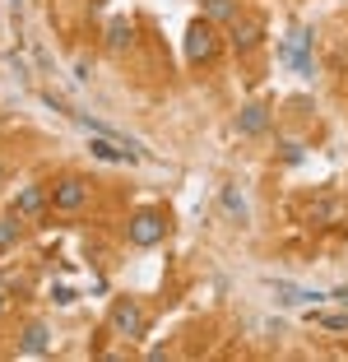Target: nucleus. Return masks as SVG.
<instances>
[{"label": "nucleus", "mask_w": 348, "mask_h": 362, "mask_svg": "<svg viewBox=\"0 0 348 362\" xmlns=\"http://www.w3.org/2000/svg\"><path fill=\"white\" fill-rule=\"evenodd\" d=\"M181 52H186L190 65H214V61L223 56V33H219V23H209L204 14H200V19H190Z\"/></svg>", "instance_id": "f257e3e1"}, {"label": "nucleus", "mask_w": 348, "mask_h": 362, "mask_svg": "<svg viewBox=\"0 0 348 362\" xmlns=\"http://www.w3.org/2000/svg\"><path fill=\"white\" fill-rule=\"evenodd\" d=\"M88 200H93V181L79 177V172H65V177L52 181V209L56 214H79V209H88Z\"/></svg>", "instance_id": "f03ea898"}, {"label": "nucleus", "mask_w": 348, "mask_h": 362, "mask_svg": "<svg viewBox=\"0 0 348 362\" xmlns=\"http://www.w3.org/2000/svg\"><path fill=\"white\" fill-rule=\"evenodd\" d=\"M107 325H112L121 339H144L149 334V316H144V307H139L135 298H116L112 311H107Z\"/></svg>", "instance_id": "7ed1b4c3"}, {"label": "nucleus", "mask_w": 348, "mask_h": 362, "mask_svg": "<svg viewBox=\"0 0 348 362\" xmlns=\"http://www.w3.org/2000/svg\"><path fill=\"white\" fill-rule=\"evenodd\" d=\"M126 237H130V246H163V237H168V214L163 209H139V214H130V223H126Z\"/></svg>", "instance_id": "20e7f679"}, {"label": "nucleus", "mask_w": 348, "mask_h": 362, "mask_svg": "<svg viewBox=\"0 0 348 362\" xmlns=\"http://www.w3.org/2000/svg\"><path fill=\"white\" fill-rule=\"evenodd\" d=\"M260 42H265V19L260 14H242L237 23H228V47L237 56H251Z\"/></svg>", "instance_id": "39448f33"}, {"label": "nucleus", "mask_w": 348, "mask_h": 362, "mask_svg": "<svg viewBox=\"0 0 348 362\" xmlns=\"http://www.w3.org/2000/svg\"><path fill=\"white\" fill-rule=\"evenodd\" d=\"M269 126H274V107L269 103H246L242 112H237V135L242 139H260V135H269Z\"/></svg>", "instance_id": "423d86ee"}, {"label": "nucleus", "mask_w": 348, "mask_h": 362, "mask_svg": "<svg viewBox=\"0 0 348 362\" xmlns=\"http://www.w3.org/2000/svg\"><path fill=\"white\" fill-rule=\"evenodd\" d=\"M14 349H19L23 358H47V353H52V325H47L42 316H33L19 330V344H14Z\"/></svg>", "instance_id": "0eeeda50"}, {"label": "nucleus", "mask_w": 348, "mask_h": 362, "mask_svg": "<svg viewBox=\"0 0 348 362\" xmlns=\"http://www.w3.org/2000/svg\"><path fill=\"white\" fill-rule=\"evenodd\" d=\"M135 37H139L135 19H126V14H116V19L107 23V33H103V47H107L112 56H121V52H130V47H135Z\"/></svg>", "instance_id": "6e6552de"}, {"label": "nucleus", "mask_w": 348, "mask_h": 362, "mask_svg": "<svg viewBox=\"0 0 348 362\" xmlns=\"http://www.w3.org/2000/svg\"><path fill=\"white\" fill-rule=\"evenodd\" d=\"M47 209H52V186H23L14 195V214H23V218H42Z\"/></svg>", "instance_id": "1a4fd4ad"}, {"label": "nucleus", "mask_w": 348, "mask_h": 362, "mask_svg": "<svg viewBox=\"0 0 348 362\" xmlns=\"http://www.w3.org/2000/svg\"><path fill=\"white\" fill-rule=\"evenodd\" d=\"M200 14L209 23H219V28H228V23H237L246 14V5L242 0H200Z\"/></svg>", "instance_id": "9d476101"}, {"label": "nucleus", "mask_w": 348, "mask_h": 362, "mask_svg": "<svg viewBox=\"0 0 348 362\" xmlns=\"http://www.w3.org/2000/svg\"><path fill=\"white\" fill-rule=\"evenodd\" d=\"M23 223H28V218H23V214H0V256H5V251H14V246L23 242Z\"/></svg>", "instance_id": "9b49d317"}, {"label": "nucleus", "mask_w": 348, "mask_h": 362, "mask_svg": "<svg viewBox=\"0 0 348 362\" xmlns=\"http://www.w3.org/2000/svg\"><path fill=\"white\" fill-rule=\"evenodd\" d=\"M219 200H223V209H228L232 218H237V223H246V200L237 195V186H223V191H219Z\"/></svg>", "instance_id": "f8f14e48"}, {"label": "nucleus", "mask_w": 348, "mask_h": 362, "mask_svg": "<svg viewBox=\"0 0 348 362\" xmlns=\"http://www.w3.org/2000/svg\"><path fill=\"white\" fill-rule=\"evenodd\" d=\"M311 320L330 334H348V311H320V316H311Z\"/></svg>", "instance_id": "ddd939ff"}, {"label": "nucleus", "mask_w": 348, "mask_h": 362, "mask_svg": "<svg viewBox=\"0 0 348 362\" xmlns=\"http://www.w3.org/2000/svg\"><path fill=\"white\" fill-rule=\"evenodd\" d=\"M306 158V144L302 139H284V144H279V163H288V168H293V163H302Z\"/></svg>", "instance_id": "4468645a"}, {"label": "nucleus", "mask_w": 348, "mask_h": 362, "mask_svg": "<svg viewBox=\"0 0 348 362\" xmlns=\"http://www.w3.org/2000/svg\"><path fill=\"white\" fill-rule=\"evenodd\" d=\"M311 218H316V223H335V218H339V204L335 200H320L316 209H311Z\"/></svg>", "instance_id": "2eb2a0df"}, {"label": "nucleus", "mask_w": 348, "mask_h": 362, "mask_svg": "<svg viewBox=\"0 0 348 362\" xmlns=\"http://www.w3.org/2000/svg\"><path fill=\"white\" fill-rule=\"evenodd\" d=\"M42 103H47V107H52V112H61V117H74L70 107H65V98H56V93H52V88H42Z\"/></svg>", "instance_id": "dca6fc26"}, {"label": "nucleus", "mask_w": 348, "mask_h": 362, "mask_svg": "<svg viewBox=\"0 0 348 362\" xmlns=\"http://www.w3.org/2000/svg\"><path fill=\"white\" fill-rule=\"evenodd\" d=\"M88 70H93L88 61H74V79H79V84H88Z\"/></svg>", "instance_id": "f3484780"}, {"label": "nucleus", "mask_w": 348, "mask_h": 362, "mask_svg": "<svg viewBox=\"0 0 348 362\" xmlns=\"http://www.w3.org/2000/svg\"><path fill=\"white\" fill-rule=\"evenodd\" d=\"M5 311H10V298H5V293H0V316H5Z\"/></svg>", "instance_id": "a211bd4d"}, {"label": "nucleus", "mask_w": 348, "mask_h": 362, "mask_svg": "<svg viewBox=\"0 0 348 362\" xmlns=\"http://www.w3.org/2000/svg\"><path fill=\"white\" fill-rule=\"evenodd\" d=\"M0 186H5V163H0Z\"/></svg>", "instance_id": "6ab92c4d"}]
</instances>
